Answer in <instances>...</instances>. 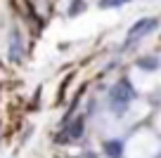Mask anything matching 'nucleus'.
Listing matches in <instances>:
<instances>
[{"mask_svg":"<svg viewBox=\"0 0 161 158\" xmlns=\"http://www.w3.org/2000/svg\"><path fill=\"white\" fill-rule=\"evenodd\" d=\"M10 59L12 61H21V57H24V40H21V33L17 29H12L10 33Z\"/></svg>","mask_w":161,"mask_h":158,"instance_id":"7ed1b4c3","label":"nucleus"},{"mask_svg":"<svg viewBox=\"0 0 161 158\" xmlns=\"http://www.w3.org/2000/svg\"><path fill=\"white\" fill-rule=\"evenodd\" d=\"M104 156L107 158H121L123 156V142L121 139H107L104 142Z\"/></svg>","mask_w":161,"mask_h":158,"instance_id":"20e7f679","label":"nucleus"},{"mask_svg":"<svg viewBox=\"0 0 161 158\" xmlns=\"http://www.w3.org/2000/svg\"><path fill=\"white\" fill-rule=\"evenodd\" d=\"M135 97H137V92L130 85V80H126V78L119 80V83L109 90V106H111V111L121 116L133 102H135Z\"/></svg>","mask_w":161,"mask_h":158,"instance_id":"f257e3e1","label":"nucleus"},{"mask_svg":"<svg viewBox=\"0 0 161 158\" xmlns=\"http://www.w3.org/2000/svg\"><path fill=\"white\" fill-rule=\"evenodd\" d=\"M135 64L142 71H159L161 69V59H156V57H140Z\"/></svg>","mask_w":161,"mask_h":158,"instance_id":"39448f33","label":"nucleus"},{"mask_svg":"<svg viewBox=\"0 0 161 158\" xmlns=\"http://www.w3.org/2000/svg\"><path fill=\"white\" fill-rule=\"evenodd\" d=\"M80 134H83V120L76 118L66 130V139H80Z\"/></svg>","mask_w":161,"mask_h":158,"instance_id":"423d86ee","label":"nucleus"},{"mask_svg":"<svg viewBox=\"0 0 161 158\" xmlns=\"http://www.w3.org/2000/svg\"><path fill=\"white\" fill-rule=\"evenodd\" d=\"M159 29V19L156 17H145V19H140V21H135V24L128 29V35H126V45H133V43H137V40L142 38V35H147V33H152V31H156Z\"/></svg>","mask_w":161,"mask_h":158,"instance_id":"f03ea898","label":"nucleus"},{"mask_svg":"<svg viewBox=\"0 0 161 158\" xmlns=\"http://www.w3.org/2000/svg\"><path fill=\"white\" fill-rule=\"evenodd\" d=\"M123 3H130V0H100L97 5H100L102 10H107V7H121Z\"/></svg>","mask_w":161,"mask_h":158,"instance_id":"6e6552de","label":"nucleus"},{"mask_svg":"<svg viewBox=\"0 0 161 158\" xmlns=\"http://www.w3.org/2000/svg\"><path fill=\"white\" fill-rule=\"evenodd\" d=\"M88 10V3L86 0H71V5H69V17H78L80 12H86Z\"/></svg>","mask_w":161,"mask_h":158,"instance_id":"0eeeda50","label":"nucleus"}]
</instances>
